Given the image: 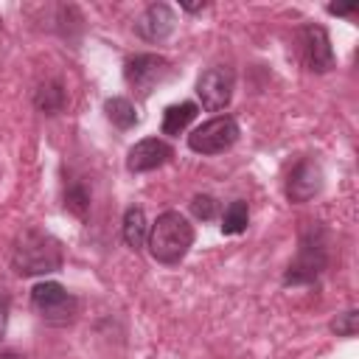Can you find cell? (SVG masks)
Listing matches in <instances>:
<instances>
[{"instance_id":"cell-6","label":"cell","mask_w":359,"mask_h":359,"mask_svg":"<svg viewBox=\"0 0 359 359\" xmlns=\"http://www.w3.org/2000/svg\"><path fill=\"white\" fill-rule=\"evenodd\" d=\"M233 87H236V73H233L230 67L219 65V67H210V70H205V73L199 76V81H196V95H199V101H202L205 109L219 112V109H224V107L230 104Z\"/></svg>"},{"instance_id":"cell-14","label":"cell","mask_w":359,"mask_h":359,"mask_svg":"<svg viewBox=\"0 0 359 359\" xmlns=\"http://www.w3.org/2000/svg\"><path fill=\"white\" fill-rule=\"evenodd\" d=\"M104 112H107V118H109L118 129H132V126L137 123V112H135V104H132L129 98H121V95L107 98V101H104Z\"/></svg>"},{"instance_id":"cell-3","label":"cell","mask_w":359,"mask_h":359,"mask_svg":"<svg viewBox=\"0 0 359 359\" xmlns=\"http://www.w3.org/2000/svg\"><path fill=\"white\" fill-rule=\"evenodd\" d=\"M31 306L34 311L50 323V325H67L73 317H76V309H79V300L56 280H42L31 289Z\"/></svg>"},{"instance_id":"cell-21","label":"cell","mask_w":359,"mask_h":359,"mask_svg":"<svg viewBox=\"0 0 359 359\" xmlns=\"http://www.w3.org/2000/svg\"><path fill=\"white\" fill-rule=\"evenodd\" d=\"M6 306H8V300H6V292L0 289V334H3V323H6Z\"/></svg>"},{"instance_id":"cell-20","label":"cell","mask_w":359,"mask_h":359,"mask_svg":"<svg viewBox=\"0 0 359 359\" xmlns=\"http://www.w3.org/2000/svg\"><path fill=\"white\" fill-rule=\"evenodd\" d=\"M356 8H359L356 3H348V6H337V3H331V6H328V14H339V17H342V14H353Z\"/></svg>"},{"instance_id":"cell-2","label":"cell","mask_w":359,"mask_h":359,"mask_svg":"<svg viewBox=\"0 0 359 359\" xmlns=\"http://www.w3.org/2000/svg\"><path fill=\"white\" fill-rule=\"evenodd\" d=\"M146 241H149V252H151L154 261L180 264L185 258V252L191 250V244H194V227L182 213L165 210L151 224V233H149Z\"/></svg>"},{"instance_id":"cell-17","label":"cell","mask_w":359,"mask_h":359,"mask_svg":"<svg viewBox=\"0 0 359 359\" xmlns=\"http://www.w3.org/2000/svg\"><path fill=\"white\" fill-rule=\"evenodd\" d=\"M331 331L337 337H356V331H359V311L356 309H348L345 314H339L331 323Z\"/></svg>"},{"instance_id":"cell-19","label":"cell","mask_w":359,"mask_h":359,"mask_svg":"<svg viewBox=\"0 0 359 359\" xmlns=\"http://www.w3.org/2000/svg\"><path fill=\"white\" fill-rule=\"evenodd\" d=\"M191 210H194V216H196V219L208 222V219H213V213H216V199H213V196L199 194V196H194V199H191Z\"/></svg>"},{"instance_id":"cell-23","label":"cell","mask_w":359,"mask_h":359,"mask_svg":"<svg viewBox=\"0 0 359 359\" xmlns=\"http://www.w3.org/2000/svg\"><path fill=\"white\" fill-rule=\"evenodd\" d=\"M0 22H3V20H0Z\"/></svg>"},{"instance_id":"cell-8","label":"cell","mask_w":359,"mask_h":359,"mask_svg":"<svg viewBox=\"0 0 359 359\" xmlns=\"http://www.w3.org/2000/svg\"><path fill=\"white\" fill-rule=\"evenodd\" d=\"M300 45H303V56H306L309 70L328 73L334 67V48H331V39H328L323 25H306L300 31Z\"/></svg>"},{"instance_id":"cell-13","label":"cell","mask_w":359,"mask_h":359,"mask_svg":"<svg viewBox=\"0 0 359 359\" xmlns=\"http://www.w3.org/2000/svg\"><path fill=\"white\" fill-rule=\"evenodd\" d=\"M194 118H196V104H194V101L171 104V107L163 112V132H165V135H180Z\"/></svg>"},{"instance_id":"cell-7","label":"cell","mask_w":359,"mask_h":359,"mask_svg":"<svg viewBox=\"0 0 359 359\" xmlns=\"http://www.w3.org/2000/svg\"><path fill=\"white\" fill-rule=\"evenodd\" d=\"M325 269V244L320 233H306L300 241V252L286 272V283H309Z\"/></svg>"},{"instance_id":"cell-12","label":"cell","mask_w":359,"mask_h":359,"mask_svg":"<svg viewBox=\"0 0 359 359\" xmlns=\"http://www.w3.org/2000/svg\"><path fill=\"white\" fill-rule=\"evenodd\" d=\"M146 238H149L146 213H143L140 208H129V210L123 213V241H126V247L137 252V250H143Z\"/></svg>"},{"instance_id":"cell-9","label":"cell","mask_w":359,"mask_h":359,"mask_svg":"<svg viewBox=\"0 0 359 359\" xmlns=\"http://www.w3.org/2000/svg\"><path fill=\"white\" fill-rule=\"evenodd\" d=\"M177 25V17H174V8L168 3H151L135 22V31L140 39L146 42H163L171 36Z\"/></svg>"},{"instance_id":"cell-15","label":"cell","mask_w":359,"mask_h":359,"mask_svg":"<svg viewBox=\"0 0 359 359\" xmlns=\"http://www.w3.org/2000/svg\"><path fill=\"white\" fill-rule=\"evenodd\" d=\"M34 104H36V109L45 112V115L62 112V107H65V90H62V84H59V81H45V84H39V90H36V95H34Z\"/></svg>"},{"instance_id":"cell-10","label":"cell","mask_w":359,"mask_h":359,"mask_svg":"<svg viewBox=\"0 0 359 359\" xmlns=\"http://www.w3.org/2000/svg\"><path fill=\"white\" fill-rule=\"evenodd\" d=\"M171 157V146L165 140H157V137H146V140H137L129 154H126V168L135 171V174H143V171H154L160 168L163 163H168Z\"/></svg>"},{"instance_id":"cell-16","label":"cell","mask_w":359,"mask_h":359,"mask_svg":"<svg viewBox=\"0 0 359 359\" xmlns=\"http://www.w3.org/2000/svg\"><path fill=\"white\" fill-rule=\"evenodd\" d=\"M247 222H250V210H247V202L236 199L224 208L222 213V233L224 236H238L247 230Z\"/></svg>"},{"instance_id":"cell-1","label":"cell","mask_w":359,"mask_h":359,"mask_svg":"<svg viewBox=\"0 0 359 359\" xmlns=\"http://www.w3.org/2000/svg\"><path fill=\"white\" fill-rule=\"evenodd\" d=\"M62 244L39 230V227H25L11 250V266L17 275L31 278V275H48V272H59L62 269Z\"/></svg>"},{"instance_id":"cell-22","label":"cell","mask_w":359,"mask_h":359,"mask_svg":"<svg viewBox=\"0 0 359 359\" xmlns=\"http://www.w3.org/2000/svg\"><path fill=\"white\" fill-rule=\"evenodd\" d=\"M0 359H22L20 353H0Z\"/></svg>"},{"instance_id":"cell-5","label":"cell","mask_w":359,"mask_h":359,"mask_svg":"<svg viewBox=\"0 0 359 359\" xmlns=\"http://www.w3.org/2000/svg\"><path fill=\"white\" fill-rule=\"evenodd\" d=\"M171 73V65L168 59L157 56V53H137L126 62L123 67V76H126V84L140 95L146 98L157 84H163Z\"/></svg>"},{"instance_id":"cell-11","label":"cell","mask_w":359,"mask_h":359,"mask_svg":"<svg viewBox=\"0 0 359 359\" xmlns=\"http://www.w3.org/2000/svg\"><path fill=\"white\" fill-rule=\"evenodd\" d=\"M323 185V171L317 163L311 160H303L292 168L289 180H286V196L289 202H309Z\"/></svg>"},{"instance_id":"cell-18","label":"cell","mask_w":359,"mask_h":359,"mask_svg":"<svg viewBox=\"0 0 359 359\" xmlns=\"http://www.w3.org/2000/svg\"><path fill=\"white\" fill-rule=\"evenodd\" d=\"M65 205H67L76 216H84L87 208H90V196H87V191H84L81 185H73V188H67V194H65Z\"/></svg>"},{"instance_id":"cell-4","label":"cell","mask_w":359,"mask_h":359,"mask_svg":"<svg viewBox=\"0 0 359 359\" xmlns=\"http://www.w3.org/2000/svg\"><path fill=\"white\" fill-rule=\"evenodd\" d=\"M238 140V123L230 115H216L188 135V146L196 154H222Z\"/></svg>"}]
</instances>
